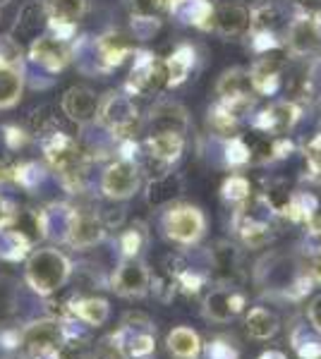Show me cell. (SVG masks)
<instances>
[{
  "label": "cell",
  "instance_id": "obj_6",
  "mask_svg": "<svg viewBox=\"0 0 321 359\" xmlns=\"http://www.w3.org/2000/svg\"><path fill=\"white\" fill-rule=\"evenodd\" d=\"M244 304H247V299L235 285H218L211 292H207L202 314L214 323H228L240 314Z\"/></svg>",
  "mask_w": 321,
  "mask_h": 359
},
{
  "label": "cell",
  "instance_id": "obj_33",
  "mask_svg": "<svg viewBox=\"0 0 321 359\" xmlns=\"http://www.w3.org/2000/svg\"><path fill=\"white\" fill-rule=\"evenodd\" d=\"M144 245H147V233H144V228L139 223L132 225L130 230H125V235H122V240H120V247L125 257H139Z\"/></svg>",
  "mask_w": 321,
  "mask_h": 359
},
{
  "label": "cell",
  "instance_id": "obj_43",
  "mask_svg": "<svg viewBox=\"0 0 321 359\" xmlns=\"http://www.w3.org/2000/svg\"><path fill=\"white\" fill-rule=\"evenodd\" d=\"M0 3H8V0H0Z\"/></svg>",
  "mask_w": 321,
  "mask_h": 359
},
{
  "label": "cell",
  "instance_id": "obj_42",
  "mask_svg": "<svg viewBox=\"0 0 321 359\" xmlns=\"http://www.w3.org/2000/svg\"><path fill=\"white\" fill-rule=\"evenodd\" d=\"M312 278H314L317 283H321V257L312 264Z\"/></svg>",
  "mask_w": 321,
  "mask_h": 359
},
{
  "label": "cell",
  "instance_id": "obj_1",
  "mask_svg": "<svg viewBox=\"0 0 321 359\" xmlns=\"http://www.w3.org/2000/svg\"><path fill=\"white\" fill-rule=\"evenodd\" d=\"M70 276H72V264L65 254L53 247L37 249L27 257L25 280L41 297H51V294L60 292Z\"/></svg>",
  "mask_w": 321,
  "mask_h": 359
},
{
  "label": "cell",
  "instance_id": "obj_2",
  "mask_svg": "<svg viewBox=\"0 0 321 359\" xmlns=\"http://www.w3.org/2000/svg\"><path fill=\"white\" fill-rule=\"evenodd\" d=\"M44 151L51 165L60 172L63 182L70 189H77L79 180L84 177V156H81L77 142L63 135V132H51L48 139L44 142Z\"/></svg>",
  "mask_w": 321,
  "mask_h": 359
},
{
  "label": "cell",
  "instance_id": "obj_17",
  "mask_svg": "<svg viewBox=\"0 0 321 359\" xmlns=\"http://www.w3.org/2000/svg\"><path fill=\"white\" fill-rule=\"evenodd\" d=\"M297 115H300V111H297L295 103H290V101L273 103V106H268L266 111L259 115L256 127L268 132V135H283V132H288L290 127L297 123Z\"/></svg>",
  "mask_w": 321,
  "mask_h": 359
},
{
  "label": "cell",
  "instance_id": "obj_32",
  "mask_svg": "<svg viewBox=\"0 0 321 359\" xmlns=\"http://www.w3.org/2000/svg\"><path fill=\"white\" fill-rule=\"evenodd\" d=\"M235 123H237V115L232 113L228 106H223V103L209 113V127H211L216 135H221V137L235 135Z\"/></svg>",
  "mask_w": 321,
  "mask_h": 359
},
{
  "label": "cell",
  "instance_id": "obj_3",
  "mask_svg": "<svg viewBox=\"0 0 321 359\" xmlns=\"http://www.w3.org/2000/svg\"><path fill=\"white\" fill-rule=\"evenodd\" d=\"M67 335V323L55 316H46L39 321L27 323L20 328V355H32V352L44 350H60Z\"/></svg>",
  "mask_w": 321,
  "mask_h": 359
},
{
  "label": "cell",
  "instance_id": "obj_7",
  "mask_svg": "<svg viewBox=\"0 0 321 359\" xmlns=\"http://www.w3.org/2000/svg\"><path fill=\"white\" fill-rule=\"evenodd\" d=\"M216 91H218L223 106H228L237 115L242 108H247L252 103V74L244 72V69H228V72H223V77L218 79V84H216Z\"/></svg>",
  "mask_w": 321,
  "mask_h": 359
},
{
  "label": "cell",
  "instance_id": "obj_31",
  "mask_svg": "<svg viewBox=\"0 0 321 359\" xmlns=\"http://www.w3.org/2000/svg\"><path fill=\"white\" fill-rule=\"evenodd\" d=\"M32 245L13 230H0V259L5 262H20L29 254Z\"/></svg>",
  "mask_w": 321,
  "mask_h": 359
},
{
  "label": "cell",
  "instance_id": "obj_36",
  "mask_svg": "<svg viewBox=\"0 0 321 359\" xmlns=\"http://www.w3.org/2000/svg\"><path fill=\"white\" fill-rule=\"evenodd\" d=\"M207 357L209 359H237V352L232 345H228L225 340H214L207 345Z\"/></svg>",
  "mask_w": 321,
  "mask_h": 359
},
{
  "label": "cell",
  "instance_id": "obj_22",
  "mask_svg": "<svg viewBox=\"0 0 321 359\" xmlns=\"http://www.w3.org/2000/svg\"><path fill=\"white\" fill-rule=\"evenodd\" d=\"M166 345L175 359H197L202 355V347H204L197 331H192L188 326L173 328L166 338Z\"/></svg>",
  "mask_w": 321,
  "mask_h": 359
},
{
  "label": "cell",
  "instance_id": "obj_25",
  "mask_svg": "<svg viewBox=\"0 0 321 359\" xmlns=\"http://www.w3.org/2000/svg\"><path fill=\"white\" fill-rule=\"evenodd\" d=\"M22 86H25L22 67L0 62V108L15 106L22 96Z\"/></svg>",
  "mask_w": 321,
  "mask_h": 359
},
{
  "label": "cell",
  "instance_id": "obj_39",
  "mask_svg": "<svg viewBox=\"0 0 321 359\" xmlns=\"http://www.w3.org/2000/svg\"><path fill=\"white\" fill-rule=\"evenodd\" d=\"M307 228H309V242L317 247V252H321V211H317L309 218Z\"/></svg>",
  "mask_w": 321,
  "mask_h": 359
},
{
  "label": "cell",
  "instance_id": "obj_18",
  "mask_svg": "<svg viewBox=\"0 0 321 359\" xmlns=\"http://www.w3.org/2000/svg\"><path fill=\"white\" fill-rule=\"evenodd\" d=\"M288 46L293 53H312L321 46V32H319V25L317 20L312 17H300L297 22L290 25V32H288Z\"/></svg>",
  "mask_w": 321,
  "mask_h": 359
},
{
  "label": "cell",
  "instance_id": "obj_40",
  "mask_svg": "<svg viewBox=\"0 0 321 359\" xmlns=\"http://www.w3.org/2000/svg\"><path fill=\"white\" fill-rule=\"evenodd\" d=\"M307 321L321 333V294H317V297L309 302V306H307Z\"/></svg>",
  "mask_w": 321,
  "mask_h": 359
},
{
  "label": "cell",
  "instance_id": "obj_10",
  "mask_svg": "<svg viewBox=\"0 0 321 359\" xmlns=\"http://www.w3.org/2000/svg\"><path fill=\"white\" fill-rule=\"evenodd\" d=\"M106 235V223L101 216L96 213H86V211H74L72 221H70L65 242L74 249H89L98 245Z\"/></svg>",
  "mask_w": 321,
  "mask_h": 359
},
{
  "label": "cell",
  "instance_id": "obj_30",
  "mask_svg": "<svg viewBox=\"0 0 321 359\" xmlns=\"http://www.w3.org/2000/svg\"><path fill=\"white\" fill-rule=\"evenodd\" d=\"M20 306V283L10 276H0V323L8 321Z\"/></svg>",
  "mask_w": 321,
  "mask_h": 359
},
{
  "label": "cell",
  "instance_id": "obj_13",
  "mask_svg": "<svg viewBox=\"0 0 321 359\" xmlns=\"http://www.w3.org/2000/svg\"><path fill=\"white\" fill-rule=\"evenodd\" d=\"M29 57L39 65H44L51 72H58L70 62V48L63 39L55 36H41L29 48Z\"/></svg>",
  "mask_w": 321,
  "mask_h": 359
},
{
  "label": "cell",
  "instance_id": "obj_5",
  "mask_svg": "<svg viewBox=\"0 0 321 359\" xmlns=\"http://www.w3.org/2000/svg\"><path fill=\"white\" fill-rule=\"evenodd\" d=\"M110 287L120 297H144L151 290V273L139 257H125L110 278Z\"/></svg>",
  "mask_w": 321,
  "mask_h": 359
},
{
  "label": "cell",
  "instance_id": "obj_34",
  "mask_svg": "<svg viewBox=\"0 0 321 359\" xmlns=\"http://www.w3.org/2000/svg\"><path fill=\"white\" fill-rule=\"evenodd\" d=\"M223 196L228 201H237V204H242V201L249 196V182L240 175L228 177L223 182Z\"/></svg>",
  "mask_w": 321,
  "mask_h": 359
},
{
  "label": "cell",
  "instance_id": "obj_14",
  "mask_svg": "<svg viewBox=\"0 0 321 359\" xmlns=\"http://www.w3.org/2000/svg\"><path fill=\"white\" fill-rule=\"evenodd\" d=\"M48 15H51V27L55 29V39H65L72 34L74 22L84 15L86 0H48Z\"/></svg>",
  "mask_w": 321,
  "mask_h": 359
},
{
  "label": "cell",
  "instance_id": "obj_27",
  "mask_svg": "<svg viewBox=\"0 0 321 359\" xmlns=\"http://www.w3.org/2000/svg\"><path fill=\"white\" fill-rule=\"evenodd\" d=\"M151 125L156 127V132H183L188 118L178 103H159L151 111Z\"/></svg>",
  "mask_w": 321,
  "mask_h": 359
},
{
  "label": "cell",
  "instance_id": "obj_12",
  "mask_svg": "<svg viewBox=\"0 0 321 359\" xmlns=\"http://www.w3.org/2000/svg\"><path fill=\"white\" fill-rule=\"evenodd\" d=\"M98 108H101V101L91 94L89 89L84 86H72L65 96H63V111L70 120L79 125H86L91 120H96L98 115Z\"/></svg>",
  "mask_w": 321,
  "mask_h": 359
},
{
  "label": "cell",
  "instance_id": "obj_28",
  "mask_svg": "<svg viewBox=\"0 0 321 359\" xmlns=\"http://www.w3.org/2000/svg\"><path fill=\"white\" fill-rule=\"evenodd\" d=\"M130 50H132V46L127 41V36H122V34H106V36L98 39V55H101L106 67L120 65Z\"/></svg>",
  "mask_w": 321,
  "mask_h": 359
},
{
  "label": "cell",
  "instance_id": "obj_15",
  "mask_svg": "<svg viewBox=\"0 0 321 359\" xmlns=\"http://www.w3.org/2000/svg\"><path fill=\"white\" fill-rule=\"evenodd\" d=\"M110 306L101 297H74L70 299V316L65 321H81L91 328H98L108 321Z\"/></svg>",
  "mask_w": 321,
  "mask_h": 359
},
{
  "label": "cell",
  "instance_id": "obj_21",
  "mask_svg": "<svg viewBox=\"0 0 321 359\" xmlns=\"http://www.w3.org/2000/svg\"><path fill=\"white\" fill-rule=\"evenodd\" d=\"M252 15L242 8V5H221L218 10H214V27L218 29L223 36H237V34L247 32Z\"/></svg>",
  "mask_w": 321,
  "mask_h": 359
},
{
  "label": "cell",
  "instance_id": "obj_41",
  "mask_svg": "<svg viewBox=\"0 0 321 359\" xmlns=\"http://www.w3.org/2000/svg\"><path fill=\"white\" fill-rule=\"evenodd\" d=\"M259 359H288V357H285L281 350H268V352H261Z\"/></svg>",
  "mask_w": 321,
  "mask_h": 359
},
{
  "label": "cell",
  "instance_id": "obj_23",
  "mask_svg": "<svg viewBox=\"0 0 321 359\" xmlns=\"http://www.w3.org/2000/svg\"><path fill=\"white\" fill-rule=\"evenodd\" d=\"M281 69H283V60L278 55L261 57V60L252 67V72H249L252 74L254 91H261V94H271V91H276Z\"/></svg>",
  "mask_w": 321,
  "mask_h": 359
},
{
  "label": "cell",
  "instance_id": "obj_9",
  "mask_svg": "<svg viewBox=\"0 0 321 359\" xmlns=\"http://www.w3.org/2000/svg\"><path fill=\"white\" fill-rule=\"evenodd\" d=\"M101 189L110 199H130L139 189V170L132 161H118L108 165L101 177Z\"/></svg>",
  "mask_w": 321,
  "mask_h": 359
},
{
  "label": "cell",
  "instance_id": "obj_29",
  "mask_svg": "<svg viewBox=\"0 0 321 359\" xmlns=\"http://www.w3.org/2000/svg\"><path fill=\"white\" fill-rule=\"evenodd\" d=\"M192 62H195V50L190 46H183L166 60V74H168V84L178 86L188 79V72L192 69Z\"/></svg>",
  "mask_w": 321,
  "mask_h": 359
},
{
  "label": "cell",
  "instance_id": "obj_35",
  "mask_svg": "<svg viewBox=\"0 0 321 359\" xmlns=\"http://www.w3.org/2000/svg\"><path fill=\"white\" fill-rule=\"evenodd\" d=\"M247 161H252V151L247 149V144L240 142V139H230V144H228V163L242 165Z\"/></svg>",
  "mask_w": 321,
  "mask_h": 359
},
{
  "label": "cell",
  "instance_id": "obj_8",
  "mask_svg": "<svg viewBox=\"0 0 321 359\" xmlns=\"http://www.w3.org/2000/svg\"><path fill=\"white\" fill-rule=\"evenodd\" d=\"M163 84H168L166 74V62L156 60V55L151 53H139L134 60L132 74H130V91L134 94H151V91H159Z\"/></svg>",
  "mask_w": 321,
  "mask_h": 359
},
{
  "label": "cell",
  "instance_id": "obj_26",
  "mask_svg": "<svg viewBox=\"0 0 321 359\" xmlns=\"http://www.w3.org/2000/svg\"><path fill=\"white\" fill-rule=\"evenodd\" d=\"M290 343H293V350L300 359H321V333L312 323L295 326L290 333Z\"/></svg>",
  "mask_w": 321,
  "mask_h": 359
},
{
  "label": "cell",
  "instance_id": "obj_19",
  "mask_svg": "<svg viewBox=\"0 0 321 359\" xmlns=\"http://www.w3.org/2000/svg\"><path fill=\"white\" fill-rule=\"evenodd\" d=\"M180 194H183V180L173 172L154 177L147 187V201L154 208H171L173 201L180 199Z\"/></svg>",
  "mask_w": 321,
  "mask_h": 359
},
{
  "label": "cell",
  "instance_id": "obj_24",
  "mask_svg": "<svg viewBox=\"0 0 321 359\" xmlns=\"http://www.w3.org/2000/svg\"><path fill=\"white\" fill-rule=\"evenodd\" d=\"M185 139L183 132H156L149 139V151L154 158H159L161 163H173L178 161V156L183 154Z\"/></svg>",
  "mask_w": 321,
  "mask_h": 359
},
{
  "label": "cell",
  "instance_id": "obj_4",
  "mask_svg": "<svg viewBox=\"0 0 321 359\" xmlns=\"http://www.w3.org/2000/svg\"><path fill=\"white\" fill-rule=\"evenodd\" d=\"M163 230L180 245H195L207 230V218L197 206H171L163 216Z\"/></svg>",
  "mask_w": 321,
  "mask_h": 359
},
{
  "label": "cell",
  "instance_id": "obj_37",
  "mask_svg": "<svg viewBox=\"0 0 321 359\" xmlns=\"http://www.w3.org/2000/svg\"><path fill=\"white\" fill-rule=\"evenodd\" d=\"M132 10L137 17H154L161 13L159 0H132Z\"/></svg>",
  "mask_w": 321,
  "mask_h": 359
},
{
  "label": "cell",
  "instance_id": "obj_20",
  "mask_svg": "<svg viewBox=\"0 0 321 359\" xmlns=\"http://www.w3.org/2000/svg\"><path fill=\"white\" fill-rule=\"evenodd\" d=\"M244 331L254 340H271L281 331V318L266 306H252L244 318Z\"/></svg>",
  "mask_w": 321,
  "mask_h": 359
},
{
  "label": "cell",
  "instance_id": "obj_16",
  "mask_svg": "<svg viewBox=\"0 0 321 359\" xmlns=\"http://www.w3.org/2000/svg\"><path fill=\"white\" fill-rule=\"evenodd\" d=\"M211 269L221 285H235L240 278V252L228 242H218L211 249Z\"/></svg>",
  "mask_w": 321,
  "mask_h": 359
},
{
  "label": "cell",
  "instance_id": "obj_11",
  "mask_svg": "<svg viewBox=\"0 0 321 359\" xmlns=\"http://www.w3.org/2000/svg\"><path fill=\"white\" fill-rule=\"evenodd\" d=\"M98 115L118 135H132V130L137 127V108L118 94H108V98L98 108Z\"/></svg>",
  "mask_w": 321,
  "mask_h": 359
},
{
  "label": "cell",
  "instance_id": "obj_38",
  "mask_svg": "<svg viewBox=\"0 0 321 359\" xmlns=\"http://www.w3.org/2000/svg\"><path fill=\"white\" fill-rule=\"evenodd\" d=\"M307 161H309V168L321 177V135L307 147Z\"/></svg>",
  "mask_w": 321,
  "mask_h": 359
}]
</instances>
